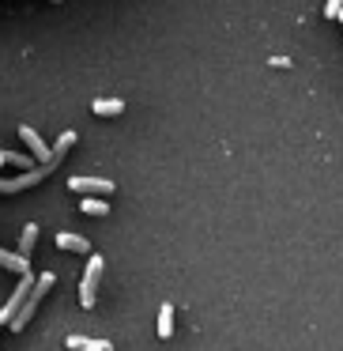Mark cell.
I'll return each instance as SVG.
<instances>
[{"mask_svg": "<svg viewBox=\"0 0 343 351\" xmlns=\"http://www.w3.org/2000/svg\"><path fill=\"white\" fill-rule=\"evenodd\" d=\"M53 283H57V276L53 272H42V276H34V287H31V295L23 298V306L16 310V317L8 321V328H16V332H23L27 325H31V317H34V310L42 306V298L53 291Z\"/></svg>", "mask_w": 343, "mask_h": 351, "instance_id": "6da1fadb", "label": "cell"}, {"mask_svg": "<svg viewBox=\"0 0 343 351\" xmlns=\"http://www.w3.org/2000/svg\"><path fill=\"white\" fill-rule=\"evenodd\" d=\"M102 268H106V261H102L99 253H91V261H87V268H84V280H79V306H84V310H94V295H99Z\"/></svg>", "mask_w": 343, "mask_h": 351, "instance_id": "7a4b0ae2", "label": "cell"}, {"mask_svg": "<svg viewBox=\"0 0 343 351\" xmlns=\"http://www.w3.org/2000/svg\"><path fill=\"white\" fill-rule=\"evenodd\" d=\"M53 167H57V162H38L34 170H23L19 178H0V193H23V189H31V185L46 182Z\"/></svg>", "mask_w": 343, "mask_h": 351, "instance_id": "3957f363", "label": "cell"}, {"mask_svg": "<svg viewBox=\"0 0 343 351\" xmlns=\"http://www.w3.org/2000/svg\"><path fill=\"white\" fill-rule=\"evenodd\" d=\"M68 189L84 193V197H110L117 185L110 182V178H84V174H72V178H68Z\"/></svg>", "mask_w": 343, "mask_h": 351, "instance_id": "277c9868", "label": "cell"}, {"mask_svg": "<svg viewBox=\"0 0 343 351\" xmlns=\"http://www.w3.org/2000/svg\"><path fill=\"white\" fill-rule=\"evenodd\" d=\"M31 287H34V276H31V272H23V276H19V287L12 291L8 302H4V310H0V325H8V321L16 317V310L23 306V298L31 295Z\"/></svg>", "mask_w": 343, "mask_h": 351, "instance_id": "5b68a950", "label": "cell"}, {"mask_svg": "<svg viewBox=\"0 0 343 351\" xmlns=\"http://www.w3.org/2000/svg\"><path fill=\"white\" fill-rule=\"evenodd\" d=\"M19 136H23V144L31 147V159H34V162H61V159H53L49 144H46V140H42L34 129H31V125H19Z\"/></svg>", "mask_w": 343, "mask_h": 351, "instance_id": "8992f818", "label": "cell"}, {"mask_svg": "<svg viewBox=\"0 0 343 351\" xmlns=\"http://www.w3.org/2000/svg\"><path fill=\"white\" fill-rule=\"evenodd\" d=\"M57 250H68V253H91V242H87L84 234L61 230V234H57Z\"/></svg>", "mask_w": 343, "mask_h": 351, "instance_id": "52a82bcc", "label": "cell"}, {"mask_svg": "<svg viewBox=\"0 0 343 351\" xmlns=\"http://www.w3.org/2000/svg\"><path fill=\"white\" fill-rule=\"evenodd\" d=\"M0 268H8V272H31V257H23V253H8L0 250Z\"/></svg>", "mask_w": 343, "mask_h": 351, "instance_id": "ba28073f", "label": "cell"}, {"mask_svg": "<svg viewBox=\"0 0 343 351\" xmlns=\"http://www.w3.org/2000/svg\"><path fill=\"white\" fill-rule=\"evenodd\" d=\"M125 110V99H94L91 102V114H99V117H117Z\"/></svg>", "mask_w": 343, "mask_h": 351, "instance_id": "9c48e42d", "label": "cell"}, {"mask_svg": "<svg viewBox=\"0 0 343 351\" xmlns=\"http://www.w3.org/2000/svg\"><path fill=\"white\" fill-rule=\"evenodd\" d=\"M34 242H38V223H27L23 234H19V250H16V253L31 257V253H34Z\"/></svg>", "mask_w": 343, "mask_h": 351, "instance_id": "30bf717a", "label": "cell"}, {"mask_svg": "<svg viewBox=\"0 0 343 351\" xmlns=\"http://www.w3.org/2000/svg\"><path fill=\"white\" fill-rule=\"evenodd\" d=\"M72 147H76V132H72V129H61V136H57V144L49 147V152H53V159H64Z\"/></svg>", "mask_w": 343, "mask_h": 351, "instance_id": "8fae6325", "label": "cell"}, {"mask_svg": "<svg viewBox=\"0 0 343 351\" xmlns=\"http://www.w3.org/2000/svg\"><path fill=\"white\" fill-rule=\"evenodd\" d=\"M79 212H84V215H99V219H102V215H110V204L102 197H84V200H79Z\"/></svg>", "mask_w": 343, "mask_h": 351, "instance_id": "7c38bea8", "label": "cell"}, {"mask_svg": "<svg viewBox=\"0 0 343 351\" xmlns=\"http://www.w3.org/2000/svg\"><path fill=\"white\" fill-rule=\"evenodd\" d=\"M159 336H162V340L174 336V306H170V302H162V310H159Z\"/></svg>", "mask_w": 343, "mask_h": 351, "instance_id": "4fadbf2b", "label": "cell"}, {"mask_svg": "<svg viewBox=\"0 0 343 351\" xmlns=\"http://www.w3.org/2000/svg\"><path fill=\"white\" fill-rule=\"evenodd\" d=\"M79 351H114V343H110V340H87Z\"/></svg>", "mask_w": 343, "mask_h": 351, "instance_id": "5bb4252c", "label": "cell"}, {"mask_svg": "<svg viewBox=\"0 0 343 351\" xmlns=\"http://www.w3.org/2000/svg\"><path fill=\"white\" fill-rule=\"evenodd\" d=\"M340 8H343V0H328V4H325V16L335 19V12H340Z\"/></svg>", "mask_w": 343, "mask_h": 351, "instance_id": "9a60e30c", "label": "cell"}, {"mask_svg": "<svg viewBox=\"0 0 343 351\" xmlns=\"http://www.w3.org/2000/svg\"><path fill=\"white\" fill-rule=\"evenodd\" d=\"M64 343H68L72 351H79V348H84V343H87V336H68V340H64Z\"/></svg>", "mask_w": 343, "mask_h": 351, "instance_id": "2e32d148", "label": "cell"}, {"mask_svg": "<svg viewBox=\"0 0 343 351\" xmlns=\"http://www.w3.org/2000/svg\"><path fill=\"white\" fill-rule=\"evenodd\" d=\"M335 19H340V23H343V8H340V12H335Z\"/></svg>", "mask_w": 343, "mask_h": 351, "instance_id": "e0dca14e", "label": "cell"}]
</instances>
